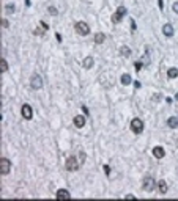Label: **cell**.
<instances>
[{
	"label": "cell",
	"instance_id": "6da1fadb",
	"mask_svg": "<svg viewBox=\"0 0 178 201\" xmlns=\"http://www.w3.org/2000/svg\"><path fill=\"white\" fill-rule=\"evenodd\" d=\"M79 160L76 159L74 156H71V157H68L66 159V162H65V167H66V170L68 171H76V170H79Z\"/></svg>",
	"mask_w": 178,
	"mask_h": 201
},
{
	"label": "cell",
	"instance_id": "7a4b0ae2",
	"mask_svg": "<svg viewBox=\"0 0 178 201\" xmlns=\"http://www.w3.org/2000/svg\"><path fill=\"white\" fill-rule=\"evenodd\" d=\"M131 130H132L134 134H140L143 130V123L142 119L139 118H134L132 121H131Z\"/></svg>",
	"mask_w": 178,
	"mask_h": 201
},
{
	"label": "cell",
	"instance_id": "3957f363",
	"mask_svg": "<svg viewBox=\"0 0 178 201\" xmlns=\"http://www.w3.org/2000/svg\"><path fill=\"white\" fill-rule=\"evenodd\" d=\"M142 187H143L145 192H152V190L154 189V179L152 176H145L143 181H142Z\"/></svg>",
	"mask_w": 178,
	"mask_h": 201
},
{
	"label": "cell",
	"instance_id": "277c9868",
	"mask_svg": "<svg viewBox=\"0 0 178 201\" xmlns=\"http://www.w3.org/2000/svg\"><path fill=\"white\" fill-rule=\"evenodd\" d=\"M74 28H76V32L79 33V35H82V36H85V35L90 33V27L87 25L85 22H77V24L74 25Z\"/></svg>",
	"mask_w": 178,
	"mask_h": 201
},
{
	"label": "cell",
	"instance_id": "5b68a950",
	"mask_svg": "<svg viewBox=\"0 0 178 201\" xmlns=\"http://www.w3.org/2000/svg\"><path fill=\"white\" fill-rule=\"evenodd\" d=\"M125 14H126V8H125V6H120V8H117V11L112 14V22H113V24L120 22V21H122V18H123Z\"/></svg>",
	"mask_w": 178,
	"mask_h": 201
},
{
	"label": "cell",
	"instance_id": "8992f818",
	"mask_svg": "<svg viewBox=\"0 0 178 201\" xmlns=\"http://www.w3.org/2000/svg\"><path fill=\"white\" fill-rule=\"evenodd\" d=\"M30 85H32L33 90H41V86H43L41 76H38V74L32 76V79H30Z\"/></svg>",
	"mask_w": 178,
	"mask_h": 201
},
{
	"label": "cell",
	"instance_id": "52a82bcc",
	"mask_svg": "<svg viewBox=\"0 0 178 201\" xmlns=\"http://www.w3.org/2000/svg\"><path fill=\"white\" fill-rule=\"evenodd\" d=\"M10 168H11V162H10L8 159H3V157H2V160H0V173H2V176L3 175H8Z\"/></svg>",
	"mask_w": 178,
	"mask_h": 201
},
{
	"label": "cell",
	"instance_id": "ba28073f",
	"mask_svg": "<svg viewBox=\"0 0 178 201\" xmlns=\"http://www.w3.org/2000/svg\"><path fill=\"white\" fill-rule=\"evenodd\" d=\"M21 113H22V116H24L25 119H32V116H33V110H32V107H30L29 104H24V105H22Z\"/></svg>",
	"mask_w": 178,
	"mask_h": 201
},
{
	"label": "cell",
	"instance_id": "9c48e42d",
	"mask_svg": "<svg viewBox=\"0 0 178 201\" xmlns=\"http://www.w3.org/2000/svg\"><path fill=\"white\" fill-rule=\"evenodd\" d=\"M153 156L156 157V159H162V157L166 156V151H164L162 146H154L153 148Z\"/></svg>",
	"mask_w": 178,
	"mask_h": 201
},
{
	"label": "cell",
	"instance_id": "30bf717a",
	"mask_svg": "<svg viewBox=\"0 0 178 201\" xmlns=\"http://www.w3.org/2000/svg\"><path fill=\"white\" fill-rule=\"evenodd\" d=\"M69 192L66 189H60V190H57V200H68L69 198Z\"/></svg>",
	"mask_w": 178,
	"mask_h": 201
},
{
	"label": "cell",
	"instance_id": "8fae6325",
	"mask_svg": "<svg viewBox=\"0 0 178 201\" xmlns=\"http://www.w3.org/2000/svg\"><path fill=\"white\" fill-rule=\"evenodd\" d=\"M73 123H74V126L76 127H84L85 126V118H84L82 115H77V116H74V119H73Z\"/></svg>",
	"mask_w": 178,
	"mask_h": 201
},
{
	"label": "cell",
	"instance_id": "7c38bea8",
	"mask_svg": "<svg viewBox=\"0 0 178 201\" xmlns=\"http://www.w3.org/2000/svg\"><path fill=\"white\" fill-rule=\"evenodd\" d=\"M162 33L167 36V38H170V36L173 35V27L170 25V24H166V25L162 27Z\"/></svg>",
	"mask_w": 178,
	"mask_h": 201
},
{
	"label": "cell",
	"instance_id": "4fadbf2b",
	"mask_svg": "<svg viewBox=\"0 0 178 201\" xmlns=\"http://www.w3.org/2000/svg\"><path fill=\"white\" fill-rule=\"evenodd\" d=\"M167 126L172 127V129H177L178 127V118L177 116H170V118L167 119Z\"/></svg>",
	"mask_w": 178,
	"mask_h": 201
},
{
	"label": "cell",
	"instance_id": "5bb4252c",
	"mask_svg": "<svg viewBox=\"0 0 178 201\" xmlns=\"http://www.w3.org/2000/svg\"><path fill=\"white\" fill-rule=\"evenodd\" d=\"M93 63H95V60H93L92 57H87V58L82 61V66H84L85 69H90V68L93 66Z\"/></svg>",
	"mask_w": 178,
	"mask_h": 201
},
{
	"label": "cell",
	"instance_id": "9a60e30c",
	"mask_svg": "<svg viewBox=\"0 0 178 201\" xmlns=\"http://www.w3.org/2000/svg\"><path fill=\"white\" fill-rule=\"evenodd\" d=\"M104 39H106V35H104V33H96L95 35V42L96 44H103Z\"/></svg>",
	"mask_w": 178,
	"mask_h": 201
},
{
	"label": "cell",
	"instance_id": "2e32d148",
	"mask_svg": "<svg viewBox=\"0 0 178 201\" xmlns=\"http://www.w3.org/2000/svg\"><path fill=\"white\" fill-rule=\"evenodd\" d=\"M158 189H159L161 193H166L167 192V182L166 181H159V182H158Z\"/></svg>",
	"mask_w": 178,
	"mask_h": 201
},
{
	"label": "cell",
	"instance_id": "e0dca14e",
	"mask_svg": "<svg viewBox=\"0 0 178 201\" xmlns=\"http://www.w3.org/2000/svg\"><path fill=\"white\" fill-rule=\"evenodd\" d=\"M120 53H122L123 57H129L131 55V49L128 47V46H122V47H120Z\"/></svg>",
	"mask_w": 178,
	"mask_h": 201
},
{
	"label": "cell",
	"instance_id": "ac0fdd59",
	"mask_svg": "<svg viewBox=\"0 0 178 201\" xmlns=\"http://www.w3.org/2000/svg\"><path fill=\"white\" fill-rule=\"evenodd\" d=\"M0 71H2V72H6V71H8V61H6L5 58L0 60Z\"/></svg>",
	"mask_w": 178,
	"mask_h": 201
},
{
	"label": "cell",
	"instance_id": "d6986e66",
	"mask_svg": "<svg viewBox=\"0 0 178 201\" xmlns=\"http://www.w3.org/2000/svg\"><path fill=\"white\" fill-rule=\"evenodd\" d=\"M178 76V69L177 68H170L169 71H167V77H170V79H175Z\"/></svg>",
	"mask_w": 178,
	"mask_h": 201
},
{
	"label": "cell",
	"instance_id": "ffe728a7",
	"mask_svg": "<svg viewBox=\"0 0 178 201\" xmlns=\"http://www.w3.org/2000/svg\"><path fill=\"white\" fill-rule=\"evenodd\" d=\"M131 82H132V79H131L129 74H123L122 76V83H123V85H129Z\"/></svg>",
	"mask_w": 178,
	"mask_h": 201
},
{
	"label": "cell",
	"instance_id": "44dd1931",
	"mask_svg": "<svg viewBox=\"0 0 178 201\" xmlns=\"http://www.w3.org/2000/svg\"><path fill=\"white\" fill-rule=\"evenodd\" d=\"M5 11H6V13H10V14H13V13H14V5L8 3V5L5 6Z\"/></svg>",
	"mask_w": 178,
	"mask_h": 201
},
{
	"label": "cell",
	"instance_id": "7402d4cb",
	"mask_svg": "<svg viewBox=\"0 0 178 201\" xmlns=\"http://www.w3.org/2000/svg\"><path fill=\"white\" fill-rule=\"evenodd\" d=\"M142 65H143L142 61H136V63H134V68H136V71H140V68H142Z\"/></svg>",
	"mask_w": 178,
	"mask_h": 201
},
{
	"label": "cell",
	"instance_id": "603a6c76",
	"mask_svg": "<svg viewBox=\"0 0 178 201\" xmlns=\"http://www.w3.org/2000/svg\"><path fill=\"white\" fill-rule=\"evenodd\" d=\"M0 24H2V27H3V28H8V21H6V19H2V22H0Z\"/></svg>",
	"mask_w": 178,
	"mask_h": 201
},
{
	"label": "cell",
	"instance_id": "cb8c5ba5",
	"mask_svg": "<svg viewBox=\"0 0 178 201\" xmlns=\"http://www.w3.org/2000/svg\"><path fill=\"white\" fill-rule=\"evenodd\" d=\"M49 13H51L52 16L57 14V8H54V6H49Z\"/></svg>",
	"mask_w": 178,
	"mask_h": 201
},
{
	"label": "cell",
	"instance_id": "d4e9b609",
	"mask_svg": "<svg viewBox=\"0 0 178 201\" xmlns=\"http://www.w3.org/2000/svg\"><path fill=\"white\" fill-rule=\"evenodd\" d=\"M172 8H173V13H177V14H178V2L173 3V6H172Z\"/></svg>",
	"mask_w": 178,
	"mask_h": 201
},
{
	"label": "cell",
	"instance_id": "484cf974",
	"mask_svg": "<svg viewBox=\"0 0 178 201\" xmlns=\"http://www.w3.org/2000/svg\"><path fill=\"white\" fill-rule=\"evenodd\" d=\"M39 25H41V28H43V30H48V28H49V25L46 24V22H41Z\"/></svg>",
	"mask_w": 178,
	"mask_h": 201
},
{
	"label": "cell",
	"instance_id": "4316f807",
	"mask_svg": "<svg viewBox=\"0 0 178 201\" xmlns=\"http://www.w3.org/2000/svg\"><path fill=\"white\" fill-rule=\"evenodd\" d=\"M104 171H106V175L109 176V173H110V168H109V165H104Z\"/></svg>",
	"mask_w": 178,
	"mask_h": 201
},
{
	"label": "cell",
	"instance_id": "83f0119b",
	"mask_svg": "<svg viewBox=\"0 0 178 201\" xmlns=\"http://www.w3.org/2000/svg\"><path fill=\"white\" fill-rule=\"evenodd\" d=\"M125 198H126V200H134L136 196H134V195H131V193H128V195L125 196Z\"/></svg>",
	"mask_w": 178,
	"mask_h": 201
},
{
	"label": "cell",
	"instance_id": "f1b7e54d",
	"mask_svg": "<svg viewBox=\"0 0 178 201\" xmlns=\"http://www.w3.org/2000/svg\"><path fill=\"white\" fill-rule=\"evenodd\" d=\"M158 3H159V8L162 9L164 8V2H162V0H158Z\"/></svg>",
	"mask_w": 178,
	"mask_h": 201
},
{
	"label": "cell",
	"instance_id": "f546056e",
	"mask_svg": "<svg viewBox=\"0 0 178 201\" xmlns=\"http://www.w3.org/2000/svg\"><path fill=\"white\" fill-rule=\"evenodd\" d=\"M55 38H57V41H62V36H60V33H57Z\"/></svg>",
	"mask_w": 178,
	"mask_h": 201
},
{
	"label": "cell",
	"instance_id": "4dcf8cb0",
	"mask_svg": "<svg viewBox=\"0 0 178 201\" xmlns=\"http://www.w3.org/2000/svg\"><path fill=\"white\" fill-rule=\"evenodd\" d=\"M131 27H132V30H136V22L134 21H131Z\"/></svg>",
	"mask_w": 178,
	"mask_h": 201
},
{
	"label": "cell",
	"instance_id": "1f68e13d",
	"mask_svg": "<svg viewBox=\"0 0 178 201\" xmlns=\"http://www.w3.org/2000/svg\"><path fill=\"white\" fill-rule=\"evenodd\" d=\"M134 86H136V88H140V82H134Z\"/></svg>",
	"mask_w": 178,
	"mask_h": 201
},
{
	"label": "cell",
	"instance_id": "d6a6232c",
	"mask_svg": "<svg viewBox=\"0 0 178 201\" xmlns=\"http://www.w3.org/2000/svg\"><path fill=\"white\" fill-rule=\"evenodd\" d=\"M25 5H27V6H30V5H32V2H30V0H25Z\"/></svg>",
	"mask_w": 178,
	"mask_h": 201
},
{
	"label": "cell",
	"instance_id": "836d02e7",
	"mask_svg": "<svg viewBox=\"0 0 178 201\" xmlns=\"http://www.w3.org/2000/svg\"><path fill=\"white\" fill-rule=\"evenodd\" d=\"M175 99H177V100H178V93H177V96H175Z\"/></svg>",
	"mask_w": 178,
	"mask_h": 201
}]
</instances>
